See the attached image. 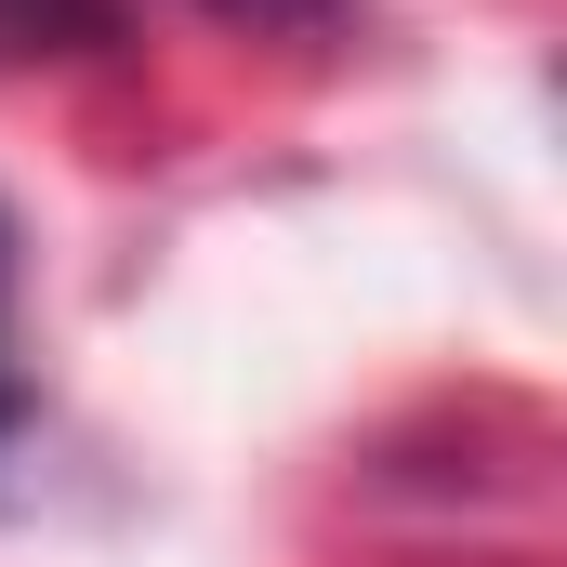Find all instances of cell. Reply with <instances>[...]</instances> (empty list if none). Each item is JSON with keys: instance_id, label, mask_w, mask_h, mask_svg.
I'll use <instances>...</instances> for the list:
<instances>
[{"instance_id": "1", "label": "cell", "mask_w": 567, "mask_h": 567, "mask_svg": "<svg viewBox=\"0 0 567 567\" xmlns=\"http://www.w3.org/2000/svg\"><path fill=\"white\" fill-rule=\"evenodd\" d=\"M120 0H0V66L13 53H106Z\"/></svg>"}, {"instance_id": "2", "label": "cell", "mask_w": 567, "mask_h": 567, "mask_svg": "<svg viewBox=\"0 0 567 567\" xmlns=\"http://www.w3.org/2000/svg\"><path fill=\"white\" fill-rule=\"evenodd\" d=\"M225 27H251V40H343L357 27V0H212Z\"/></svg>"}, {"instance_id": "3", "label": "cell", "mask_w": 567, "mask_h": 567, "mask_svg": "<svg viewBox=\"0 0 567 567\" xmlns=\"http://www.w3.org/2000/svg\"><path fill=\"white\" fill-rule=\"evenodd\" d=\"M13 265H27V238H13V198H0V330H13ZM13 396V383H0Z\"/></svg>"}, {"instance_id": "4", "label": "cell", "mask_w": 567, "mask_h": 567, "mask_svg": "<svg viewBox=\"0 0 567 567\" xmlns=\"http://www.w3.org/2000/svg\"><path fill=\"white\" fill-rule=\"evenodd\" d=\"M0 435H13V396H0Z\"/></svg>"}]
</instances>
